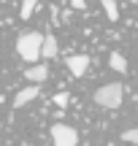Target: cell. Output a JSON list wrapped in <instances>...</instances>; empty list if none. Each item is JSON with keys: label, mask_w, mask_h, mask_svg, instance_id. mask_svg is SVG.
<instances>
[{"label": "cell", "mask_w": 138, "mask_h": 146, "mask_svg": "<svg viewBox=\"0 0 138 146\" xmlns=\"http://www.w3.org/2000/svg\"><path fill=\"white\" fill-rule=\"evenodd\" d=\"M25 78H27V81H33V84H43L49 78V68L43 62H33L30 68L25 70Z\"/></svg>", "instance_id": "cell-5"}, {"label": "cell", "mask_w": 138, "mask_h": 146, "mask_svg": "<svg viewBox=\"0 0 138 146\" xmlns=\"http://www.w3.org/2000/svg\"><path fill=\"white\" fill-rule=\"evenodd\" d=\"M100 3H103V8H106L108 19L117 22V19H119V8H117V3H114V0H100Z\"/></svg>", "instance_id": "cell-9"}, {"label": "cell", "mask_w": 138, "mask_h": 146, "mask_svg": "<svg viewBox=\"0 0 138 146\" xmlns=\"http://www.w3.org/2000/svg\"><path fill=\"white\" fill-rule=\"evenodd\" d=\"M35 98H38V84H30V87H25V89H19V92H16V98H14V108H22V106L33 103Z\"/></svg>", "instance_id": "cell-6"}, {"label": "cell", "mask_w": 138, "mask_h": 146, "mask_svg": "<svg viewBox=\"0 0 138 146\" xmlns=\"http://www.w3.org/2000/svg\"><path fill=\"white\" fill-rule=\"evenodd\" d=\"M122 98H125V87L119 81L103 84L95 92V103L100 106V108H119V106H122Z\"/></svg>", "instance_id": "cell-2"}, {"label": "cell", "mask_w": 138, "mask_h": 146, "mask_svg": "<svg viewBox=\"0 0 138 146\" xmlns=\"http://www.w3.org/2000/svg\"><path fill=\"white\" fill-rule=\"evenodd\" d=\"M41 46H43V33H22L19 41H16V52H19V57L25 60V62H35V60H41Z\"/></svg>", "instance_id": "cell-1"}, {"label": "cell", "mask_w": 138, "mask_h": 146, "mask_svg": "<svg viewBox=\"0 0 138 146\" xmlns=\"http://www.w3.org/2000/svg\"><path fill=\"white\" fill-rule=\"evenodd\" d=\"M41 57H46V60L57 57V38H54L52 33H43V46H41Z\"/></svg>", "instance_id": "cell-7"}, {"label": "cell", "mask_w": 138, "mask_h": 146, "mask_svg": "<svg viewBox=\"0 0 138 146\" xmlns=\"http://www.w3.org/2000/svg\"><path fill=\"white\" fill-rule=\"evenodd\" d=\"M70 5L79 8V11H84V8H87V0H70Z\"/></svg>", "instance_id": "cell-13"}, {"label": "cell", "mask_w": 138, "mask_h": 146, "mask_svg": "<svg viewBox=\"0 0 138 146\" xmlns=\"http://www.w3.org/2000/svg\"><path fill=\"white\" fill-rule=\"evenodd\" d=\"M108 65H111V70H117V73H125V70H127V60H125V54H119V52H111Z\"/></svg>", "instance_id": "cell-8"}, {"label": "cell", "mask_w": 138, "mask_h": 146, "mask_svg": "<svg viewBox=\"0 0 138 146\" xmlns=\"http://www.w3.org/2000/svg\"><path fill=\"white\" fill-rule=\"evenodd\" d=\"M122 141H127V143H138V130H125V133H122Z\"/></svg>", "instance_id": "cell-11"}, {"label": "cell", "mask_w": 138, "mask_h": 146, "mask_svg": "<svg viewBox=\"0 0 138 146\" xmlns=\"http://www.w3.org/2000/svg\"><path fill=\"white\" fill-rule=\"evenodd\" d=\"M68 100H70L68 92H57V95H54V103H57V106H68Z\"/></svg>", "instance_id": "cell-12"}, {"label": "cell", "mask_w": 138, "mask_h": 146, "mask_svg": "<svg viewBox=\"0 0 138 146\" xmlns=\"http://www.w3.org/2000/svg\"><path fill=\"white\" fill-rule=\"evenodd\" d=\"M35 8H38V0H25V3H22V11H19V14H22V19H30Z\"/></svg>", "instance_id": "cell-10"}, {"label": "cell", "mask_w": 138, "mask_h": 146, "mask_svg": "<svg viewBox=\"0 0 138 146\" xmlns=\"http://www.w3.org/2000/svg\"><path fill=\"white\" fill-rule=\"evenodd\" d=\"M52 143L54 146H76L79 143V133L68 125H54L52 127Z\"/></svg>", "instance_id": "cell-3"}, {"label": "cell", "mask_w": 138, "mask_h": 146, "mask_svg": "<svg viewBox=\"0 0 138 146\" xmlns=\"http://www.w3.org/2000/svg\"><path fill=\"white\" fill-rule=\"evenodd\" d=\"M65 65H68L70 76L81 78V76L87 73V68H90V57H87V54H73V57H68V60H65Z\"/></svg>", "instance_id": "cell-4"}]
</instances>
